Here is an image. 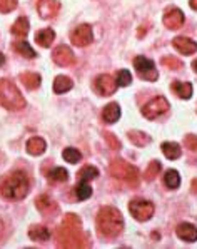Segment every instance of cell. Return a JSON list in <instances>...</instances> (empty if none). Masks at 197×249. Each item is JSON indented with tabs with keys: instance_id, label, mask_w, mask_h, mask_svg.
<instances>
[{
	"instance_id": "cell-41",
	"label": "cell",
	"mask_w": 197,
	"mask_h": 249,
	"mask_svg": "<svg viewBox=\"0 0 197 249\" xmlns=\"http://www.w3.org/2000/svg\"><path fill=\"white\" fill-rule=\"evenodd\" d=\"M191 187H192V191H194V193H197V179H194V181H192Z\"/></svg>"
},
{
	"instance_id": "cell-23",
	"label": "cell",
	"mask_w": 197,
	"mask_h": 249,
	"mask_svg": "<svg viewBox=\"0 0 197 249\" xmlns=\"http://www.w3.org/2000/svg\"><path fill=\"white\" fill-rule=\"evenodd\" d=\"M74 87V82H72L71 77L67 75H57L55 80H54V92L55 94H65Z\"/></svg>"
},
{
	"instance_id": "cell-20",
	"label": "cell",
	"mask_w": 197,
	"mask_h": 249,
	"mask_svg": "<svg viewBox=\"0 0 197 249\" xmlns=\"http://www.w3.org/2000/svg\"><path fill=\"white\" fill-rule=\"evenodd\" d=\"M20 82L24 84L29 90H36L40 87L42 77L37 74V72H24V74L20 75Z\"/></svg>"
},
{
	"instance_id": "cell-22",
	"label": "cell",
	"mask_w": 197,
	"mask_h": 249,
	"mask_svg": "<svg viewBox=\"0 0 197 249\" xmlns=\"http://www.w3.org/2000/svg\"><path fill=\"white\" fill-rule=\"evenodd\" d=\"M36 206L40 213H45V214H52L57 211V204L49 196H45V194H42V196H38L36 199Z\"/></svg>"
},
{
	"instance_id": "cell-43",
	"label": "cell",
	"mask_w": 197,
	"mask_h": 249,
	"mask_svg": "<svg viewBox=\"0 0 197 249\" xmlns=\"http://www.w3.org/2000/svg\"><path fill=\"white\" fill-rule=\"evenodd\" d=\"M192 69H194V72L197 74V59L194 60V62H192Z\"/></svg>"
},
{
	"instance_id": "cell-5",
	"label": "cell",
	"mask_w": 197,
	"mask_h": 249,
	"mask_svg": "<svg viewBox=\"0 0 197 249\" xmlns=\"http://www.w3.org/2000/svg\"><path fill=\"white\" fill-rule=\"evenodd\" d=\"M110 176L117 178L119 181L129 184V186H137L139 182V169L132 164L125 162L124 159H114L109 164Z\"/></svg>"
},
{
	"instance_id": "cell-3",
	"label": "cell",
	"mask_w": 197,
	"mask_h": 249,
	"mask_svg": "<svg viewBox=\"0 0 197 249\" xmlns=\"http://www.w3.org/2000/svg\"><path fill=\"white\" fill-rule=\"evenodd\" d=\"M97 231L104 237H115L124 231V217L121 211L106 206L97 214Z\"/></svg>"
},
{
	"instance_id": "cell-19",
	"label": "cell",
	"mask_w": 197,
	"mask_h": 249,
	"mask_svg": "<svg viewBox=\"0 0 197 249\" xmlns=\"http://www.w3.org/2000/svg\"><path fill=\"white\" fill-rule=\"evenodd\" d=\"M54 40H55V32L52 29H42L36 34V42L44 49L50 47L54 44Z\"/></svg>"
},
{
	"instance_id": "cell-33",
	"label": "cell",
	"mask_w": 197,
	"mask_h": 249,
	"mask_svg": "<svg viewBox=\"0 0 197 249\" xmlns=\"http://www.w3.org/2000/svg\"><path fill=\"white\" fill-rule=\"evenodd\" d=\"M159 172H161V162H159V160H152V162L149 164L147 169H145V172H144V179H145V181H154Z\"/></svg>"
},
{
	"instance_id": "cell-26",
	"label": "cell",
	"mask_w": 197,
	"mask_h": 249,
	"mask_svg": "<svg viewBox=\"0 0 197 249\" xmlns=\"http://www.w3.org/2000/svg\"><path fill=\"white\" fill-rule=\"evenodd\" d=\"M29 236H30V239L36 241V243H44V241H47L50 237L49 229L44 228V226H40V224L32 226V228L29 229Z\"/></svg>"
},
{
	"instance_id": "cell-12",
	"label": "cell",
	"mask_w": 197,
	"mask_h": 249,
	"mask_svg": "<svg viewBox=\"0 0 197 249\" xmlns=\"http://www.w3.org/2000/svg\"><path fill=\"white\" fill-rule=\"evenodd\" d=\"M184 12L180 9H176V7H172V9H169L167 12L164 14V18H162V22H164V25L167 27V29L171 30H177L180 29V27L184 25Z\"/></svg>"
},
{
	"instance_id": "cell-4",
	"label": "cell",
	"mask_w": 197,
	"mask_h": 249,
	"mask_svg": "<svg viewBox=\"0 0 197 249\" xmlns=\"http://www.w3.org/2000/svg\"><path fill=\"white\" fill-rule=\"evenodd\" d=\"M0 106L7 110H22L25 107V99L20 94L18 87L12 80L0 79Z\"/></svg>"
},
{
	"instance_id": "cell-27",
	"label": "cell",
	"mask_w": 197,
	"mask_h": 249,
	"mask_svg": "<svg viewBox=\"0 0 197 249\" xmlns=\"http://www.w3.org/2000/svg\"><path fill=\"white\" fill-rule=\"evenodd\" d=\"M127 137H129V141L132 142L134 145H139V147H144V145H147L150 141V136L145 132H141V131H130L127 134Z\"/></svg>"
},
{
	"instance_id": "cell-32",
	"label": "cell",
	"mask_w": 197,
	"mask_h": 249,
	"mask_svg": "<svg viewBox=\"0 0 197 249\" xmlns=\"http://www.w3.org/2000/svg\"><path fill=\"white\" fill-rule=\"evenodd\" d=\"M75 194L79 201H86L92 196V187L89 186V182H79L75 187Z\"/></svg>"
},
{
	"instance_id": "cell-6",
	"label": "cell",
	"mask_w": 197,
	"mask_h": 249,
	"mask_svg": "<svg viewBox=\"0 0 197 249\" xmlns=\"http://www.w3.org/2000/svg\"><path fill=\"white\" fill-rule=\"evenodd\" d=\"M154 211H156L154 204L150 201H145V199H132L129 202V213L132 214L134 219L141 221V223L149 221L154 216Z\"/></svg>"
},
{
	"instance_id": "cell-18",
	"label": "cell",
	"mask_w": 197,
	"mask_h": 249,
	"mask_svg": "<svg viewBox=\"0 0 197 249\" xmlns=\"http://www.w3.org/2000/svg\"><path fill=\"white\" fill-rule=\"evenodd\" d=\"M45 149H47V144H45V141L42 139V137H30V139L27 141V152H29L30 156L44 154Z\"/></svg>"
},
{
	"instance_id": "cell-25",
	"label": "cell",
	"mask_w": 197,
	"mask_h": 249,
	"mask_svg": "<svg viewBox=\"0 0 197 249\" xmlns=\"http://www.w3.org/2000/svg\"><path fill=\"white\" fill-rule=\"evenodd\" d=\"M161 149H162V152H164L165 158L171 159V160L179 159L180 154H182V149H180V145L177 142H162Z\"/></svg>"
},
{
	"instance_id": "cell-28",
	"label": "cell",
	"mask_w": 197,
	"mask_h": 249,
	"mask_svg": "<svg viewBox=\"0 0 197 249\" xmlns=\"http://www.w3.org/2000/svg\"><path fill=\"white\" fill-rule=\"evenodd\" d=\"M97 176H99V169L94 166H86L77 172V179H79V182H89V181H92V179L97 178Z\"/></svg>"
},
{
	"instance_id": "cell-7",
	"label": "cell",
	"mask_w": 197,
	"mask_h": 249,
	"mask_svg": "<svg viewBox=\"0 0 197 249\" xmlns=\"http://www.w3.org/2000/svg\"><path fill=\"white\" fill-rule=\"evenodd\" d=\"M134 67H136L139 77L147 80V82H156L157 77H159V72H157L154 62L144 55H139L134 59Z\"/></svg>"
},
{
	"instance_id": "cell-39",
	"label": "cell",
	"mask_w": 197,
	"mask_h": 249,
	"mask_svg": "<svg viewBox=\"0 0 197 249\" xmlns=\"http://www.w3.org/2000/svg\"><path fill=\"white\" fill-rule=\"evenodd\" d=\"M3 232H5V226H3L2 219H0V239L3 237Z\"/></svg>"
},
{
	"instance_id": "cell-35",
	"label": "cell",
	"mask_w": 197,
	"mask_h": 249,
	"mask_svg": "<svg viewBox=\"0 0 197 249\" xmlns=\"http://www.w3.org/2000/svg\"><path fill=\"white\" fill-rule=\"evenodd\" d=\"M161 62H162V66L172 69V71H177V69L182 67V62H180L179 59H176V57H164Z\"/></svg>"
},
{
	"instance_id": "cell-16",
	"label": "cell",
	"mask_w": 197,
	"mask_h": 249,
	"mask_svg": "<svg viewBox=\"0 0 197 249\" xmlns=\"http://www.w3.org/2000/svg\"><path fill=\"white\" fill-rule=\"evenodd\" d=\"M171 90L179 99H191L192 92H194L191 82H180V80H174V82L171 84Z\"/></svg>"
},
{
	"instance_id": "cell-1",
	"label": "cell",
	"mask_w": 197,
	"mask_h": 249,
	"mask_svg": "<svg viewBox=\"0 0 197 249\" xmlns=\"http://www.w3.org/2000/svg\"><path fill=\"white\" fill-rule=\"evenodd\" d=\"M87 234L82 231V224L80 219L75 214H67L64 223L57 231V246L60 248H86Z\"/></svg>"
},
{
	"instance_id": "cell-9",
	"label": "cell",
	"mask_w": 197,
	"mask_h": 249,
	"mask_svg": "<svg viewBox=\"0 0 197 249\" xmlns=\"http://www.w3.org/2000/svg\"><path fill=\"white\" fill-rule=\"evenodd\" d=\"M71 40L75 47H87L94 40V32H92V27L87 24H82L75 27L71 34Z\"/></svg>"
},
{
	"instance_id": "cell-30",
	"label": "cell",
	"mask_w": 197,
	"mask_h": 249,
	"mask_svg": "<svg viewBox=\"0 0 197 249\" xmlns=\"http://www.w3.org/2000/svg\"><path fill=\"white\" fill-rule=\"evenodd\" d=\"M49 181L52 182H65L69 179V172L67 169H64V167H55V169H52L47 174Z\"/></svg>"
},
{
	"instance_id": "cell-15",
	"label": "cell",
	"mask_w": 197,
	"mask_h": 249,
	"mask_svg": "<svg viewBox=\"0 0 197 249\" xmlns=\"http://www.w3.org/2000/svg\"><path fill=\"white\" fill-rule=\"evenodd\" d=\"M176 232L180 239L185 241V243H194V241H197V228L192 224H189V223L179 224L176 229Z\"/></svg>"
},
{
	"instance_id": "cell-13",
	"label": "cell",
	"mask_w": 197,
	"mask_h": 249,
	"mask_svg": "<svg viewBox=\"0 0 197 249\" xmlns=\"http://www.w3.org/2000/svg\"><path fill=\"white\" fill-rule=\"evenodd\" d=\"M37 12L40 14L42 18H54L60 12V2L59 0H38Z\"/></svg>"
},
{
	"instance_id": "cell-10",
	"label": "cell",
	"mask_w": 197,
	"mask_h": 249,
	"mask_svg": "<svg viewBox=\"0 0 197 249\" xmlns=\"http://www.w3.org/2000/svg\"><path fill=\"white\" fill-rule=\"evenodd\" d=\"M94 87H95V90H97L100 95H104V97H109V95L114 94L115 89H117V80H115V77H112V75H109V74H102V75H99V77H95Z\"/></svg>"
},
{
	"instance_id": "cell-17",
	"label": "cell",
	"mask_w": 197,
	"mask_h": 249,
	"mask_svg": "<svg viewBox=\"0 0 197 249\" xmlns=\"http://www.w3.org/2000/svg\"><path fill=\"white\" fill-rule=\"evenodd\" d=\"M119 117H121V107H119L117 102H110V104H107L106 107H104V110H102L104 122H107V124H114V122L119 121Z\"/></svg>"
},
{
	"instance_id": "cell-38",
	"label": "cell",
	"mask_w": 197,
	"mask_h": 249,
	"mask_svg": "<svg viewBox=\"0 0 197 249\" xmlns=\"http://www.w3.org/2000/svg\"><path fill=\"white\" fill-rule=\"evenodd\" d=\"M104 137H106V141H107V144L110 145L112 149H121V142H119V139L114 136V134H110V132H104Z\"/></svg>"
},
{
	"instance_id": "cell-34",
	"label": "cell",
	"mask_w": 197,
	"mask_h": 249,
	"mask_svg": "<svg viewBox=\"0 0 197 249\" xmlns=\"http://www.w3.org/2000/svg\"><path fill=\"white\" fill-rule=\"evenodd\" d=\"M115 80H117V86L127 87V86H130V82H132V75H130L129 71H119L117 75H115Z\"/></svg>"
},
{
	"instance_id": "cell-11",
	"label": "cell",
	"mask_w": 197,
	"mask_h": 249,
	"mask_svg": "<svg viewBox=\"0 0 197 249\" xmlns=\"http://www.w3.org/2000/svg\"><path fill=\"white\" fill-rule=\"evenodd\" d=\"M52 60L60 67H71L75 64V55H74V52L71 51V47H67V45H59V47L54 49Z\"/></svg>"
},
{
	"instance_id": "cell-8",
	"label": "cell",
	"mask_w": 197,
	"mask_h": 249,
	"mask_svg": "<svg viewBox=\"0 0 197 249\" xmlns=\"http://www.w3.org/2000/svg\"><path fill=\"white\" fill-rule=\"evenodd\" d=\"M167 110H169V101L165 97H162V95H159V97L152 99V101H149L147 104L142 107V116L154 121V119L161 117Z\"/></svg>"
},
{
	"instance_id": "cell-2",
	"label": "cell",
	"mask_w": 197,
	"mask_h": 249,
	"mask_svg": "<svg viewBox=\"0 0 197 249\" xmlns=\"http://www.w3.org/2000/svg\"><path fill=\"white\" fill-rule=\"evenodd\" d=\"M29 178L24 172L14 171L0 181V196L9 201H20L29 194Z\"/></svg>"
},
{
	"instance_id": "cell-42",
	"label": "cell",
	"mask_w": 197,
	"mask_h": 249,
	"mask_svg": "<svg viewBox=\"0 0 197 249\" xmlns=\"http://www.w3.org/2000/svg\"><path fill=\"white\" fill-rule=\"evenodd\" d=\"M3 64H5V55H3V53H0V67H2Z\"/></svg>"
},
{
	"instance_id": "cell-14",
	"label": "cell",
	"mask_w": 197,
	"mask_h": 249,
	"mask_svg": "<svg viewBox=\"0 0 197 249\" xmlns=\"http://www.w3.org/2000/svg\"><path fill=\"white\" fill-rule=\"evenodd\" d=\"M172 45L176 51H179L182 55H192L194 52H197V42H194L189 37H174Z\"/></svg>"
},
{
	"instance_id": "cell-36",
	"label": "cell",
	"mask_w": 197,
	"mask_h": 249,
	"mask_svg": "<svg viewBox=\"0 0 197 249\" xmlns=\"http://www.w3.org/2000/svg\"><path fill=\"white\" fill-rule=\"evenodd\" d=\"M17 0H0V12L7 14L17 9Z\"/></svg>"
},
{
	"instance_id": "cell-37",
	"label": "cell",
	"mask_w": 197,
	"mask_h": 249,
	"mask_svg": "<svg viewBox=\"0 0 197 249\" xmlns=\"http://www.w3.org/2000/svg\"><path fill=\"white\" fill-rule=\"evenodd\" d=\"M184 144H185V147H187L189 151L196 152V154H197V136H194V134H189V136H185Z\"/></svg>"
},
{
	"instance_id": "cell-31",
	"label": "cell",
	"mask_w": 197,
	"mask_h": 249,
	"mask_svg": "<svg viewBox=\"0 0 197 249\" xmlns=\"http://www.w3.org/2000/svg\"><path fill=\"white\" fill-rule=\"evenodd\" d=\"M62 158H64V160H67V162H71V164H77L80 159H82V154H80V152L74 147H67V149L62 151Z\"/></svg>"
},
{
	"instance_id": "cell-40",
	"label": "cell",
	"mask_w": 197,
	"mask_h": 249,
	"mask_svg": "<svg viewBox=\"0 0 197 249\" xmlns=\"http://www.w3.org/2000/svg\"><path fill=\"white\" fill-rule=\"evenodd\" d=\"M189 5H191V9L197 10V0H191V2H189Z\"/></svg>"
},
{
	"instance_id": "cell-21",
	"label": "cell",
	"mask_w": 197,
	"mask_h": 249,
	"mask_svg": "<svg viewBox=\"0 0 197 249\" xmlns=\"http://www.w3.org/2000/svg\"><path fill=\"white\" fill-rule=\"evenodd\" d=\"M12 34L15 37H18V39H24V37L29 34V30H30V24H29V18L27 17H18L17 20L14 22V25H12Z\"/></svg>"
},
{
	"instance_id": "cell-29",
	"label": "cell",
	"mask_w": 197,
	"mask_h": 249,
	"mask_svg": "<svg viewBox=\"0 0 197 249\" xmlns=\"http://www.w3.org/2000/svg\"><path fill=\"white\" fill-rule=\"evenodd\" d=\"M164 184L169 187V189H177V187H179V184H180V176H179V172L174 171V169L165 172V176H164Z\"/></svg>"
},
{
	"instance_id": "cell-24",
	"label": "cell",
	"mask_w": 197,
	"mask_h": 249,
	"mask_svg": "<svg viewBox=\"0 0 197 249\" xmlns=\"http://www.w3.org/2000/svg\"><path fill=\"white\" fill-rule=\"evenodd\" d=\"M12 49L17 53H20L22 57H25V59H36V51H34L32 47L29 45V42L25 40H15L12 44Z\"/></svg>"
}]
</instances>
